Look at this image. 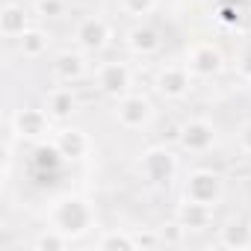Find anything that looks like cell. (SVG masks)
Masks as SVG:
<instances>
[{"label": "cell", "instance_id": "7a4b0ae2", "mask_svg": "<svg viewBox=\"0 0 251 251\" xmlns=\"http://www.w3.org/2000/svg\"><path fill=\"white\" fill-rule=\"evenodd\" d=\"M136 169H139L142 183H148L154 189H169L177 180V175H180V160H177V154L169 145L154 142V145H148L139 154Z\"/></svg>", "mask_w": 251, "mask_h": 251}, {"label": "cell", "instance_id": "44dd1931", "mask_svg": "<svg viewBox=\"0 0 251 251\" xmlns=\"http://www.w3.org/2000/svg\"><path fill=\"white\" fill-rule=\"evenodd\" d=\"M71 245H74V239H68L62 230H56V227H50V225L39 227V230L33 233V239H30V248H33V251H65V248H71Z\"/></svg>", "mask_w": 251, "mask_h": 251}, {"label": "cell", "instance_id": "30bf717a", "mask_svg": "<svg viewBox=\"0 0 251 251\" xmlns=\"http://www.w3.org/2000/svg\"><path fill=\"white\" fill-rule=\"evenodd\" d=\"M71 39H74V48L86 50L89 56H92V53H100V50H106L109 42H112V24H109V18L98 15V12L83 15V18L74 24Z\"/></svg>", "mask_w": 251, "mask_h": 251}, {"label": "cell", "instance_id": "83f0119b", "mask_svg": "<svg viewBox=\"0 0 251 251\" xmlns=\"http://www.w3.org/2000/svg\"><path fill=\"white\" fill-rule=\"evenodd\" d=\"M219 3H233V6H242V9H248V6H251V0H219Z\"/></svg>", "mask_w": 251, "mask_h": 251}, {"label": "cell", "instance_id": "8992f818", "mask_svg": "<svg viewBox=\"0 0 251 251\" xmlns=\"http://www.w3.org/2000/svg\"><path fill=\"white\" fill-rule=\"evenodd\" d=\"M53 118L48 115V109L45 106H21V109H12V115L6 118V127L15 133V139L18 142H45V139H50L53 136Z\"/></svg>", "mask_w": 251, "mask_h": 251}, {"label": "cell", "instance_id": "cb8c5ba5", "mask_svg": "<svg viewBox=\"0 0 251 251\" xmlns=\"http://www.w3.org/2000/svg\"><path fill=\"white\" fill-rule=\"evenodd\" d=\"M157 230H160V239H163V245H180V242L186 239V233H189V230H186V227H183V225L175 219V216H172L169 222H163Z\"/></svg>", "mask_w": 251, "mask_h": 251}, {"label": "cell", "instance_id": "484cf974", "mask_svg": "<svg viewBox=\"0 0 251 251\" xmlns=\"http://www.w3.org/2000/svg\"><path fill=\"white\" fill-rule=\"evenodd\" d=\"M133 236H136V245H139V248H157V245H163L157 227H142V230L133 227Z\"/></svg>", "mask_w": 251, "mask_h": 251}, {"label": "cell", "instance_id": "5bb4252c", "mask_svg": "<svg viewBox=\"0 0 251 251\" xmlns=\"http://www.w3.org/2000/svg\"><path fill=\"white\" fill-rule=\"evenodd\" d=\"M42 106L48 109V115L56 121V124H65L77 115L80 109V98L74 92V86L68 83H59V86H50L45 95H42Z\"/></svg>", "mask_w": 251, "mask_h": 251}, {"label": "cell", "instance_id": "52a82bcc", "mask_svg": "<svg viewBox=\"0 0 251 251\" xmlns=\"http://www.w3.org/2000/svg\"><path fill=\"white\" fill-rule=\"evenodd\" d=\"M183 62H186V68L192 71L195 80H216V77H222L225 68H227L225 50H222L216 42H210V39L189 42V45L183 48Z\"/></svg>", "mask_w": 251, "mask_h": 251}, {"label": "cell", "instance_id": "277c9868", "mask_svg": "<svg viewBox=\"0 0 251 251\" xmlns=\"http://www.w3.org/2000/svg\"><path fill=\"white\" fill-rule=\"evenodd\" d=\"M154 115H157V106H154V100L145 92L133 89V92H127V95H121V98L112 100V121L121 130H127V133L151 127Z\"/></svg>", "mask_w": 251, "mask_h": 251}, {"label": "cell", "instance_id": "ba28073f", "mask_svg": "<svg viewBox=\"0 0 251 251\" xmlns=\"http://www.w3.org/2000/svg\"><path fill=\"white\" fill-rule=\"evenodd\" d=\"M151 86L163 100H183V98H189V92L195 86V77H192V71L186 68L183 59H166L154 68Z\"/></svg>", "mask_w": 251, "mask_h": 251}, {"label": "cell", "instance_id": "9c48e42d", "mask_svg": "<svg viewBox=\"0 0 251 251\" xmlns=\"http://www.w3.org/2000/svg\"><path fill=\"white\" fill-rule=\"evenodd\" d=\"M133 80H136V74H133V65L127 59H103L92 68L95 89L109 100L133 92Z\"/></svg>", "mask_w": 251, "mask_h": 251}, {"label": "cell", "instance_id": "6da1fadb", "mask_svg": "<svg viewBox=\"0 0 251 251\" xmlns=\"http://www.w3.org/2000/svg\"><path fill=\"white\" fill-rule=\"evenodd\" d=\"M45 222L56 230H62L68 239H80L86 236L95 225H98V213H95V204L80 195V192H62L56 198L48 201V210H45Z\"/></svg>", "mask_w": 251, "mask_h": 251}, {"label": "cell", "instance_id": "ffe728a7", "mask_svg": "<svg viewBox=\"0 0 251 251\" xmlns=\"http://www.w3.org/2000/svg\"><path fill=\"white\" fill-rule=\"evenodd\" d=\"M95 248L100 251H133L139 248L136 245V236H133V227H106L98 239H95Z\"/></svg>", "mask_w": 251, "mask_h": 251}, {"label": "cell", "instance_id": "4fadbf2b", "mask_svg": "<svg viewBox=\"0 0 251 251\" xmlns=\"http://www.w3.org/2000/svg\"><path fill=\"white\" fill-rule=\"evenodd\" d=\"M53 145L59 148V154L68 160V163H77V160H86L89 151H92V136L77 127V124H59L53 130Z\"/></svg>", "mask_w": 251, "mask_h": 251}, {"label": "cell", "instance_id": "603a6c76", "mask_svg": "<svg viewBox=\"0 0 251 251\" xmlns=\"http://www.w3.org/2000/svg\"><path fill=\"white\" fill-rule=\"evenodd\" d=\"M68 9V0H33V15L42 21H56Z\"/></svg>", "mask_w": 251, "mask_h": 251}, {"label": "cell", "instance_id": "7402d4cb", "mask_svg": "<svg viewBox=\"0 0 251 251\" xmlns=\"http://www.w3.org/2000/svg\"><path fill=\"white\" fill-rule=\"evenodd\" d=\"M157 6H160V0H118V9L127 18H133V21L151 18L157 12Z\"/></svg>", "mask_w": 251, "mask_h": 251}, {"label": "cell", "instance_id": "9a60e30c", "mask_svg": "<svg viewBox=\"0 0 251 251\" xmlns=\"http://www.w3.org/2000/svg\"><path fill=\"white\" fill-rule=\"evenodd\" d=\"M33 6H24L18 0H6L3 9H0V36L15 42L27 27H33Z\"/></svg>", "mask_w": 251, "mask_h": 251}, {"label": "cell", "instance_id": "e0dca14e", "mask_svg": "<svg viewBox=\"0 0 251 251\" xmlns=\"http://www.w3.org/2000/svg\"><path fill=\"white\" fill-rule=\"evenodd\" d=\"M175 219L189 230V233H198V230H210L213 227V207H204V204H195V201H183L175 207Z\"/></svg>", "mask_w": 251, "mask_h": 251}, {"label": "cell", "instance_id": "8fae6325", "mask_svg": "<svg viewBox=\"0 0 251 251\" xmlns=\"http://www.w3.org/2000/svg\"><path fill=\"white\" fill-rule=\"evenodd\" d=\"M50 74L56 83H83L86 77H92V62H89V53L80 50V48H65L59 50L53 59H50Z\"/></svg>", "mask_w": 251, "mask_h": 251}, {"label": "cell", "instance_id": "d4e9b609", "mask_svg": "<svg viewBox=\"0 0 251 251\" xmlns=\"http://www.w3.org/2000/svg\"><path fill=\"white\" fill-rule=\"evenodd\" d=\"M233 71H236L239 80L251 83V42L239 48V53H236V59H233Z\"/></svg>", "mask_w": 251, "mask_h": 251}, {"label": "cell", "instance_id": "7c38bea8", "mask_svg": "<svg viewBox=\"0 0 251 251\" xmlns=\"http://www.w3.org/2000/svg\"><path fill=\"white\" fill-rule=\"evenodd\" d=\"M124 48L136 59H151L163 50V30L154 21H136L127 33H124Z\"/></svg>", "mask_w": 251, "mask_h": 251}, {"label": "cell", "instance_id": "4316f807", "mask_svg": "<svg viewBox=\"0 0 251 251\" xmlns=\"http://www.w3.org/2000/svg\"><path fill=\"white\" fill-rule=\"evenodd\" d=\"M236 148H239V154L251 157V118L239 124V130H236Z\"/></svg>", "mask_w": 251, "mask_h": 251}, {"label": "cell", "instance_id": "d6986e66", "mask_svg": "<svg viewBox=\"0 0 251 251\" xmlns=\"http://www.w3.org/2000/svg\"><path fill=\"white\" fill-rule=\"evenodd\" d=\"M62 163H68L59 148L53 145V139H45V142H36L33 148V157H30V169L39 172V175H56L62 169Z\"/></svg>", "mask_w": 251, "mask_h": 251}, {"label": "cell", "instance_id": "5b68a950", "mask_svg": "<svg viewBox=\"0 0 251 251\" xmlns=\"http://www.w3.org/2000/svg\"><path fill=\"white\" fill-rule=\"evenodd\" d=\"M175 142L183 154H192V157H201V154H210L219 142V127L207 118V115H189L177 124L175 130Z\"/></svg>", "mask_w": 251, "mask_h": 251}, {"label": "cell", "instance_id": "2e32d148", "mask_svg": "<svg viewBox=\"0 0 251 251\" xmlns=\"http://www.w3.org/2000/svg\"><path fill=\"white\" fill-rule=\"evenodd\" d=\"M216 245L219 248H251V222L242 216H230L216 227Z\"/></svg>", "mask_w": 251, "mask_h": 251}, {"label": "cell", "instance_id": "3957f363", "mask_svg": "<svg viewBox=\"0 0 251 251\" xmlns=\"http://www.w3.org/2000/svg\"><path fill=\"white\" fill-rule=\"evenodd\" d=\"M225 192H227V177L219 169L195 166L180 180V198L183 201H195V204H204L213 210L225 201Z\"/></svg>", "mask_w": 251, "mask_h": 251}, {"label": "cell", "instance_id": "ac0fdd59", "mask_svg": "<svg viewBox=\"0 0 251 251\" xmlns=\"http://www.w3.org/2000/svg\"><path fill=\"white\" fill-rule=\"evenodd\" d=\"M15 48H18V53H21L24 59L36 62V59H42V56L50 50V33L33 24V27H27V30L15 39Z\"/></svg>", "mask_w": 251, "mask_h": 251}]
</instances>
